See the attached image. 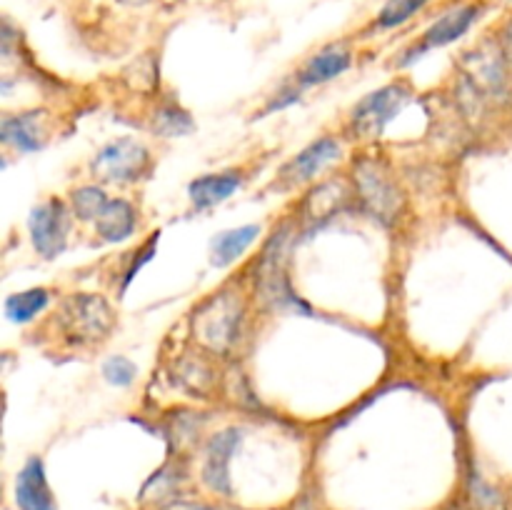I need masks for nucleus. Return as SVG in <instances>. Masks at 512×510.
Instances as JSON below:
<instances>
[{"label": "nucleus", "mask_w": 512, "mask_h": 510, "mask_svg": "<svg viewBox=\"0 0 512 510\" xmlns=\"http://www.w3.org/2000/svg\"><path fill=\"white\" fill-rule=\"evenodd\" d=\"M170 510H213V508H208V505H175V508Z\"/></svg>", "instance_id": "4be33fe9"}, {"label": "nucleus", "mask_w": 512, "mask_h": 510, "mask_svg": "<svg viewBox=\"0 0 512 510\" xmlns=\"http://www.w3.org/2000/svg\"><path fill=\"white\" fill-rule=\"evenodd\" d=\"M240 185H243V175L238 170H225V173H208L193 180L188 193L195 208H213V205L228 200Z\"/></svg>", "instance_id": "f8f14e48"}, {"label": "nucleus", "mask_w": 512, "mask_h": 510, "mask_svg": "<svg viewBox=\"0 0 512 510\" xmlns=\"http://www.w3.org/2000/svg\"><path fill=\"white\" fill-rule=\"evenodd\" d=\"M355 185H358V195L368 213L383 220L385 225L398 218L400 210H403V193H400L398 183L393 180L383 160H358L355 163Z\"/></svg>", "instance_id": "f257e3e1"}, {"label": "nucleus", "mask_w": 512, "mask_h": 510, "mask_svg": "<svg viewBox=\"0 0 512 510\" xmlns=\"http://www.w3.org/2000/svg\"><path fill=\"white\" fill-rule=\"evenodd\" d=\"M258 235L260 225H243V228H233L220 233L218 238L213 240V263L220 265V268H223V265H230L255 243Z\"/></svg>", "instance_id": "2eb2a0df"}, {"label": "nucleus", "mask_w": 512, "mask_h": 510, "mask_svg": "<svg viewBox=\"0 0 512 510\" xmlns=\"http://www.w3.org/2000/svg\"><path fill=\"white\" fill-rule=\"evenodd\" d=\"M15 505L20 510H58L48 475H45V463L40 458H30L20 468L15 478Z\"/></svg>", "instance_id": "1a4fd4ad"}, {"label": "nucleus", "mask_w": 512, "mask_h": 510, "mask_svg": "<svg viewBox=\"0 0 512 510\" xmlns=\"http://www.w3.org/2000/svg\"><path fill=\"white\" fill-rule=\"evenodd\" d=\"M48 300L50 293L45 288L23 290V293H15L5 300V315L13 323H28V320H33L48 305Z\"/></svg>", "instance_id": "dca6fc26"}, {"label": "nucleus", "mask_w": 512, "mask_h": 510, "mask_svg": "<svg viewBox=\"0 0 512 510\" xmlns=\"http://www.w3.org/2000/svg\"><path fill=\"white\" fill-rule=\"evenodd\" d=\"M340 158V143L335 138H320L310 143L308 148L300 150L293 160L283 168L280 180L285 185H303L320 175V170L328 168L333 160Z\"/></svg>", "instance_id": "6e6552de"}, {"label": "nucleus", "mask_w": 512, "mask_h": 510, "mask_svg": "<svg viewBox=\"0 0 512 510\" xmlns=\"http://www.w3.org/2000/svg\"><path fill=\"white\" fill-rule=\"evenodd\" d=\"M150 168V155L138 140L120 138L115 143L105 145L93 160V170L103 180L113 183H130L138 180Z\"/></svg>", "instance_id": "20e7f679"}, {"label": "nucleus", "mask_w": 512, "mask_h": 510, "mask_svg": "<svg viewBox=\"0 0 512 510\" xmlns=\"http://www.w3.org/2000/svg\"><path fill=\"white\" fill-rule=\"evenodd\" d=\"M240 445V430L228 428L223 433H215L208 443V453H205L203 463V480L213 493L230 495L233 485H230V460Z\"/></svg>", "instance_id": "0eeeda50"}, {"label": "nucleus", "mask_w": 512, "mask_h": 510, "mask_svg": "<svg viewBox=\"0 0 512 510\" xmlns=\"http://www.w3.org/2000/svg\"><path fill=\"white\" fill-rule=\"evenodd\" d=\"M63 323L80 340H103L113 330L115 315L100 295H75L65 303Z\"/></svg>", "instance_id": "39448f33"}, {"label": "nucleus", "mask_w": 512, "mask_h": 510, "mask_svg": "<svg viewBox=\"0 0 512 510\" xmlns=\"http://www.w3.org/2000/svg\"><path fill=\"white\" fill-rule=\"evenodd\" d=\"M103 375H105V380H108V383L125 388V385H130L135 380V375H138V368H135L133 360L123 358V355H113V358H108L103 363Z\"/></svg>", "instance_id": "aec40b11"}, {"label": "nucleus", "mask_w": 512, "mask_h": 510, "mask_svg": "<svg viewBox=\"0 0 512 510\" xmlns=\"http://www.w3.org/2000/svg\"><path fill=\"white\" fill-rule=\"evenodd\" d=\"M350 60H353V55H350L348 48L330 45V48L320 50L318 55H313V58L305 63V68L300 70L298 75V83L303 85V88L328 83V80L338 78L340 73H345V70L350 68Z\"/></svg>", "instance_id": "ddd939ff"}, {"label": "nucleus", "mask_w": 512, "mask_h": 510, "mask_svg": "<svg viewBox=\"0 0 512 510\" xmlns=\"http://www.w3.org/2000/svg\"><path fill=\"white\" fill-rule=\"evenodd\" d=\"M193 128V118L183 108H178V105H165L155 115V130L165 135V138H180V135L193 133Z\"/></svg>", "instance_id": "f3484780"}, {"label": "nucleus", "mask_w": 512, "mask_h": 510, "mask_svg": "<svg viewBox=\"0 0 512 510\" xmlns=\"http://www.w3.org/2000/svg\"><path fill=\"white\" fill-rule=\"evenodd\" d=\"M428 0H388L383 10L378 15L380 28H395V25L405 23L408 18H413Z\"/></svg>", "instance_id": "6ab92c4d"}, {"label": "nucleus", "mask_w": 512, "mask_h": 510, "mask_svg": "<svg viewBox=\"0 0 512 510\" xmlns=\"http://www.w3.org/2000/svg\"><path fill=\"white\" fill-rule=\"evenodd\" d=\"M28 228L35 250L45 260H53L55 255H60V250L65 248V240H68L70 223L65 205L58 198H50L45 203L35 205L33 213H30Z\"/></svg>", "instance_id": "423d86ee"}, {"label": "nucleus", "mask_w": 512, "mask_h": 510, "mask_svg": "<svg viewBox=\"0 0 512 510\" xmlns=\"http://www.w3.org/2000/svg\"><path fill=\"white\" fill-rule=\"evenodd\" d=\"M505 58H508V68L512 73V25L508 28V38H505Z\"/></svg>", "instance_id": "412c9836"}, {"label": "nucleus", "mask_w": 512, "mask_h": 510, "mask_svg": "<svg viewBox=\"0 0 512 510\" xmlns=\"http://www.w3.org/2000/svg\"><path fill=\"white\" fill-rule=\"evenodd\" d=\"M40 115L43 113H23V115H8L0 123V138L5 145L20 150V153H33L40 150L45 143V130L40 125Z\"/></svg>", "instance_id": "9b49d317"}, {"label": "nucleus", "mask_w": 512, "mask_h": 510, "mask_svg": "<svg viewBox=\"0 0 512 510\" xmlns=\"http://www.w3.org/2000/svg\"><path fill=\"white\" fill-rule=\"evenodd\" d=\"M478 15H480L478 5H463V8H455V10H450V13H445L443 18H440L438 23H433V28L425 33L423 43H418V48L410 50L408 58L403 60V65L418 60L420 55L428 53L430 48H443V45L458 40L460 35L468 33L470 25L475 23V18H478Z\"/></svg>", "instance_id": "9d476101"}, {"label": "nucleus", "mask_w": 512, "mask_h": 510, "mask_svg": "<svg viewBox=\"0 0 512 510\" xmlns=\"http://www.w3.org/2000/svg\"><path fill=\"white\" fill-rule=\"evenodd\" d=\"M135 208L128 200H108L100 218L95 220V230L108 243H120V240L130 238L135 230Z\"/></svg>", "instance_id": "4468645a"}, {"label": "nucleus", "mask_w": 512, "mask_h": 510, "mask_svg": "<svg viewBox=\"0 0 512 510\" xmlns=\"http://www.w3.org/2000/svg\"><path fill=\"white\" fill-rule=\"evenodd\" d=\"M108 205L103 188H95V185H85V188L75 190L73 193V208L75 215L83 220H98L103 208Z\"/></svg>", "instance_id": "a211bd4d"}, {"label": "nucleus", "mask_w": 512, "mask_h": 510, "mask_svg": "<svg viewBox=\"0 0 512 510\" xmlns=\"http://www.w3.org/2000/svg\"><path fill=\"white\" fill-rule=\"evenodd\" d=\"M408 100V85H385V88L365 95L353 110V133L358 138H378L385 125L405 108Z\"/></svg>", "instance_id": "f03ea898"}, {"label": "nucleus", "mask_w": 512, "mask_h": 510, "mask_svg": "<svg viewBox=\"0 0 512 510\" xmlns=\"http://www.w3.org/2000/svg\"><path fill=\"white\" fill-rule=\"evenodd\" d=\"M240 318L243 315H240L238 300L230 298L228 293H220L210 303H205L195 315V335L208 348L225 350L238 338Z\"/></svg>", "instance_id": "7ed1b4c3"}]
</instances>
